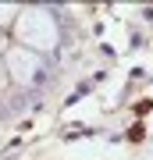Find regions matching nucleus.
<instances>
[{"instance_id":"f257e3e1","label":"nucleus","mask_w":153,"mask_h":160,"mask_svg":"<svg viewBox=\"0 0 153 160\" xmlns=\"http://www.w3.org/2000/svg\"><path fill=\"white\" fill-rule=\"evenodd\" d=\"M14 36H18V46L25 50H54L57 46V22L50 11L43 7H25L14 22Z\"/></svg>"},{"instance_id":"f03ea898","label":"nucleus","mask_w":153,"mask_h":160,"mask_svg":"<svg viewBox=\"0 0 153 160\" xmlns=\"http://www.w3.org/2000/svg\"><path fill=\"white\" fill-rule=\"evenodd\" d=\"M4 64H7V75H11L18 86H28L36 78V71H39V57L32 50H25V46H11L4 53Z\"/></svg>"},{"instance_id":"7ed1b4c3","label":"nucleus","mask_w":153,"mask_h":160,"mask_svg":"<svg viewBox=\"0 0 153 160\" xmlns=\"http://www.w3.org/2000/svg\"><path fill=\"white\" fill-rule=\"evenodd\" d=\"M18 14H22V7H18V4H0V29H4V25H14Z\"/></svg>"},{"instance_id":"20e7f679","label":"nucleus","mask_w":153,"mask_h":160,"mask_svg":"<svg viewBox=\"0 0 153 160\" xmlns=\"http://www.w3.org/2000/svg\"><path fill=\"white\" fill-rule=\"evenodd\" d=\"M7 82H11V75H7V64L0 61V89H7Z\"/></svg>"},{"instance_id":"39448f33","label":"nucleus","mask_w":153,"mask_h":160,"mask_svg":"<svg viewBox=\"0 0 153 160\" xmlns=\"http://www.w3.org/2000/svg\"><path fill=\"white\" fill-rule=\"evenodd\" d=\"M0 50H7V36H4V29H0Z\"/></svg>"}]
</instances>
